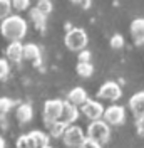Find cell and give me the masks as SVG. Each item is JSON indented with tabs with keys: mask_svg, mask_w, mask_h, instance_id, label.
Here are the masks:
<instances>
[{
	"mask_svg": "<svg viewBox=\"0 0 144 148\" xmlns=\"http://www.w3.org/2000/svg\"><path fill=\"white\" fill-rule=\"evenodd\" d=\"M10 12H12V2L0 0V20H5L7 17H10Z\"/></svg>",
	"mask_w": 144,
	"mask_h": 148,
	"instance_id": "obj_20",
	"label": "cell"
},
{
	"mask_svg": "<svg viewBox=\"0 0 144 148\" xmlns=\"http://www.w3.org/2000/svg\"><path fill=\"white\" fill-rule=\"evenodd\" d=\"M0 32L10 42H20V39L27 34V22L20 15H10L5 20H2Z\"/></svg>",
	"mask_w": 144,
	"mask_h": 148,
	"instance_id": "obj_1",
	"label": "cell"
},
{
	"mask_svg": "<svg viewBox=\"0 0 144 148\" xmlns=\"http://www.w3.org/2000/svg\"><path fill=\"white\" fill-rule=\"evenodd\" d=\"M0 148H5V140L0 136Z\"/></svg>",
	"mask_w": 144,
	"mask_h": 148,
	"instance_id": "obj_30",
	"label": "cell"
},
{
	"mask_svg": "<svg viewBox=\"0 0 144 148\" xmlns=\"http://www.w3.org/2000/svg\"><path fill=\"white\" fill-rule=\"evenodd\" d=\"M129 108H131L132 114H134L137 120L143 118L144 116V91L136 92L134 96L129 99Z\"/></svg>",
	"mask_w": 144,
	"mask_h": 148,
	"instance_id": "obj_10",
	"label": "cell"
},
{
	"mask_svg": "<svg viewBox=\"0 0 144 148\" xmlns=\"http://www.w3.org/2000/svg\"><path fill=\"white\" fill-rule=\"evenodd\" d=\"M5 56L12 62H20L24 59V44L20 42H10L5 49Z\"/></svg>",
	"mask_w": 144,
	"mask_h": 148,
	"instance_id": "obj_11",
	"label": "cell"
},
{
	"mask_svg": "<svg viewBox=\"0 0 144 148\" xmlns=\"http://www.w3.org/2000/svg\"><path fill=\"white\" fill-rule=\"evenodd\" d=\"M136 126H137V133H139V135H144V116L137 120Z\"/></svg>",
	"mask_w": 144,
	"mask_h": 148,
	"instance_id": "obj_29",
	"label": "cell"
},
{
	"mask_svg": "<svg viewBox=\"0 0 144 148\" xmlns=\"http://www.w3.org/2000/svg\"><path fill=\"white\" fill-rule=\"evenodd\" d=\"M75 71H77V74H79L81 77H89V76H92V73H94V66L90 64V62H87V64H77Z\"/></svg>",
	"mask_w": 144,
	"mask_h": 148,
	"instance_id": "obj_19",
	"label": "cell"
},
{
	"mask_svg": "<svg viewBox=\"0 0 144 148\" xmlns=\"http://www.w3.org/2000/svg\"><path fill=\"white\" fill-rule=\"evenodd\" d=\"M87 99H89V98H87V92H86V89L81 88V86L74 88V89L69 92V103L74 104V106H82Z\"/></svg>",
	"mask_w": 144,
	"mask_h": 148,
	"instance_id": "obj_13",
	"label": "cell"
},
{
	"mask_svg": "<svg viewBox=\"0 0 144 148\" xmlns=\"http://www.w3.org/2000/svg\"><path fill=\"white\" fill-rule=\"evenodd\" d=\"M121 94H122V91H121L119 84L114 83V81L104 83L99 88V91H97V96L101 99H106V101H117L121 98Z\"/></svg>",
	"mask_w": 144,
	"mask_h": 148,
	"instance_id": "obj_6",
	"label": "cell"
},
{
	"mask_svg": "<svg viewBox=\"0 0 144 148\" xmlns=\"http://www.w3.org/2000/svg\"><path fill=\"white\" fill-rule=\"evenodd\" d=\"M15 116H17L18 123H29L32 120V116H34V110H32V106L29 103H24V104H20L17 108Z\"/></svg>",
	"mask_w": 144,
	"mask_h": 148,
	"instance_id": "obj_16",
	"label": "cell"
},
{
	"mask_svg": "<svg viewBox=\"0 0 144 148\" xmlns=\"http://www.w3.org/2000/svg\"><path fill=\"white\" fill-rule=\"evenodd\" d=\"M24 59L32 61V62L37 66L40 62V49H39L35 44H25V46H24Z\"/></svg>",
	"mask_w": 144,
	"mask_h": 148,
	"instance_id": "obj_15",
	"label": "cell"
},
{
	"mask_svg": "<svg viewBox=\"0 0 144 148\" xmlns=\"http://www.w3.org/2000/svg\"><path fill=\"white\" fill-rule=\"evenodd\" d=\"M64 42H65V46L67 49H71V51H84V47L87 46V34H86V30L84 29H71L67 34H65V39H64Z\"/></svg>",
	"mask_w": 144,
	"mask_h": 148,
	"instance_id": "obj_3",
	"label": "cell"
},
{
	"mask_svg": "<svg viewBox=\"0 0 144 148\" xmlns=\"http://www.w3.org/2000/svg\"><path fill=\"white\" fill-rule=\"evenodd\" d=\"M15 145H17V148H32V143H30V140H29L27 135H22V136H18Z\"/></svg>",
	"mask_w": 144,
	"mask_h": 148,
	"instance_id": "obj_24",
	"label": "cell"
},
{
	"mask_svg": "<svg viewBox=\"0 0 144 148\" xmlns=\"http://www.w3.org/2000/svg\"><path fill=\"white\" fill-rule=\"evenodd\" d=\"M131 37L136 44H144V18H136L131 24Z\"/></svg>",
	"mask_w": 144,
	"mask_h": 148,
	"instance_id": "obj_12",
	"label": "cell"
},
{
	"mask_svg": "<svg viewBox=\"0 0 144 148\" xmlns=\"http://www.w3.org/2000/svg\"><path fill=\"white\" fill-rule=\"evenodd\" d=\"M81 110H82V114H84L86 118H89L90 121H99L101 118H102V114H104L102 104L97 103V101H92V99H87V101L81 106Z\"/></svg>",
	"mask_w": 144,
	"mask_h": 148,
	"instance_id": "obj_8",
	"label": "cell"
},
{
	"mask_svg": "<svg viewBox=\"0 0 144 148\" xmlns=\"http://www.w3.org/2000/svg\"><path fill=\"white\" fill-rule=\"evenodd\" d=\"M62 140H64V143H65L69 148H79L81 147V143L86 140V135H84V131H82L81 126L72 125V126H67Z\"/></svg>",
	"mask_w": 144,
	"mask_h": 148,
	"instance_id": "obj_5",
	"label": "cell"
},
{
	"mask_svg": "<svg viewBox=\"0 0 144 148\" xmlns=\"http://www.w3.org/2000/svg\"><path fill=\"white\" fill-rule=\"evenodd\" d=\"M62 104L60 99H49L44 104V121L47 126H50L52 123L60 120V113H62Z\"/></svg>",
	"mask_w": 144,
	"mask_h": 148,
	"instance_id": "obj_4",
	"label": "cell"
},
{
	"mask_svg": "<svg viewBox=\"0 0 144 148\" xmlns=\"http://www.w3.org/2000/svg\"><path fill=\"white\" fill-rule=\"evenodd\" d=\"M9 62H7V59H0V79H5L7 76H9Z\"/></svg>",
	"mask_w": 144,
	"mask_h": 148,
	"instance_id": "obj_25",
	"label": "cell"
},
{
	"mask_svg": "<svg viewBox=\"0 0 144 148\" xmlns=\"http://www.w3.org/2000/svg\"><path fill=\"white\" fill-rule=\"evenodd\" d=\"M79 148H102V147H101L99 143H96V141H92V140L86 138L81 143V147H79Z\"/></svg>",
	"mask_w": 144,
	"mask_h": 148,
	"instance_id": "obj_28",
	"label": "cell"
},
{
	"mask_svg": "<svg viewBox=\"0 0 144 148\" xmlns=\"http://www.w3.org/2000/svg\"><path fill=\"white\" fill-rule=\"evenodd\" d=\"M90 62V52L89 51H81L79 57H77V64H87Z\"/></svg>",
	"mask_w": 144,
	"mask_h": 148,
	"instance_id": "obj_27",
	"label": "cell"
},
{
	"mask_svg": "<svg viewBox=\"0 0 144 148\" xmlns=\"http://www.w3.org/2000/svg\"><path fill=\"white\" fill-rule=\"evenodd\" d=\"M109 135H111V130H109V125L106 121H90V125L87 126V135H86V138L92 140V141H96V143H106L109 140Z\"/></svg>",
	"mask_w": 144,
	"mask_h": 148,
	"instance_id": "obj_2",
	"label": "cell"
},
{
	"mask_svg": "<svg viewBox=\"0 0 144 148\" xmlns=\"http://www.w3.org/2000/svg\"><path fill=\"white\" fill-rule=\"evenodd\" d=\"M102 118L106 120L107 125H122L124 120H126V111L119 104H112V106H109L107 110H104Z\"/></svg>",
	"mask_w": 144,
	"mask_h": 148,
	"instance_id": "obj_7",
	"label": "cell"
},
{
	"mask_svg": "<svg viewBox=\"0 0 144 148\" xmlns=\"http://www.w3.org/2000/svg\"><path fill=\"white\" fill-rule=\"evenodd\" d=\"M65 130H67V125H64L62 121H55V123H52V125L49 126V133H50V136H54V138H62L64 133H65Z\"/></svg>",
	"mask_w": 144,
	"mask_h": 148,
	"instance_id": "obj_18",
	"label": "cell"
},
{
	"mask_svg": "<svg viewBox=\"0 0 144 148\" xmlns=\"http://www.w3.org/2000/svg\"><path fill=\"white\" fill-rule=\"evenodd\" d=\"M35 9L39 10L40 14H44L45 17H47V15L52 12V9H54V7H52V3H50L49 0H40V2H37V7H35Z\"/></svg>",
	"mask_w": 144,
	"mask_h": 148,
	"instance_id": "obj_21",
	"label": "cell"
},
{
	"mask_svg": "<svg viewBox=\"0 0 144 148\" xmlns=\"http://www.w3.org/2000/svg\"><path fill=\"white\" fill-rule=\"evenodd\" d=\"M29 140H30V143H32V148H45L49 147V136L42 133V131H30L27 135Z\"/></svg>",
	"mask_w": 144,
	"mask_h": 148,
	"instance_id": "obj_14",
	"label": "cell"
},
{
	"mask_svg": "<svg viewBox=\"0 0 144 148\" xmlns=\"http://www.w3.org/2000/svg\"><path fill=\"white\" fill-rule=\"evenodd\" d=\"M30 18H32V22H34V25H35L37 30H44L45 29V20H47V17H45L44 14H40L37 9L30 10Z\"/></svg>",
	"mask_w": 144,
	"mask_h": 148,
	"instance_id": "obj_17",
	"label": "cell"
},
{
	"mask_svg": "<svg viewBox=\"0 0 144 148\" xmlns=\"http://www.w3.org/2000/svg\"><path fill=\"white\" fill-rule=\"evenodd\" d=\"M29 0H14L12 2V7L15 10H18V12H22V10H25V9H29Z\"/></svg>",
	"mask_w": 144,
	"mask_h": 148,
	"instance_id": "obj_26",
	"label": "cell"
},
{
	"mask_svg": "<svg viewBox=\"0 0 144 148\" xmlns=\"http://www.w3.org/2000/svg\"><path fill=\"white\" fill-rule=\"evenodd\" d=\"M45 148H52V147H45Z\"/></svg>",
	"mask_w": 144,
	"mask_h": 148,
	"instance_id": "obj_31",
	"label": "cell"
},
{
	"mask_svg": "<svg viewBox=\"0 0 144 148\" xmlns=\"http://www.w3.org/2000/svg\"><path fill=\"white\" fill-rule=\"evenodd\" d=\"M109 44H111V47H112L114 51H119V49H122V46H124V39H122L121 34H114V36L111 37Z\"/></svg>",
	"mask_w": 144,
	"mask_h": 148,
	"instance_id": "obj_22",
	"label": "cell"
},
{
	"mask_svg": "<svg viewBox=\"0 0 144 148\" xmlns=\"http://www.w3.org/2000/svg\"><path fill=\"white\" fill-rule=\"evenodd\" d=\"M15 103L12 101L10 98H0V113H9L14 108Z\"/></svg>",
	"mask_w": 144,
	"mask_h": 148,
	"instance_id": "obj_23",
	"label": "cell"
},
{
	"mask_svg": "<svg viewBox=\"0 0 144 148\" xmlns=\"http://www.w3.org/2000/svg\"><path fill=\"white\" fill-rule=\"evenodd\" d=\"M77 116H79V110H77V106H74L71 103H64L62 104V113H60V120L64 125H72L74 121L77 120Z\"/></svg>",
	"mask_w": 144,
	"mask_h": 148,
	"instance_id": "obj_9",
	"label": "cell"
}]
</instances>
